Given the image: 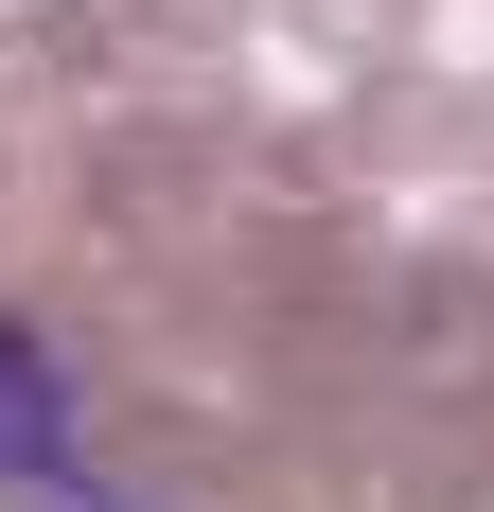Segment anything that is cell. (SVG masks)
<instances>
[{
	"label": "cell",
	"instance_id": "6da1fadb",
	"mask_svg": "<svg viewBox=\"0 0 494 512\" xmlns=\"http://www.w3.org/2000/svg\"><path fill=\"white\" fill-rule=\"evenodd\" d=\"M0 512H124V477L89 442V389L36 318H0Z\"/></svg>",
	"mask_w": 494,
	"mask_h": 512
}]
</instances>
